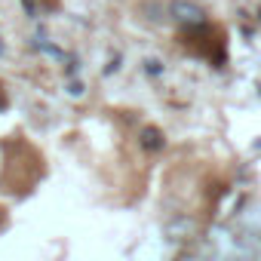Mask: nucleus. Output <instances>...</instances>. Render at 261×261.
Returning a JSON list of instances; mask_svg holds the SVG:
<instances>
[{"instance_id":"nucleus-1","label":"nucleus","mask_w":261,"mask_h":261,"mask_svg":"<svg viewBox=\"0 0 261 261\" xmlns=\"http://www.w3.org/2000/svg\"><path fill=\"white\" fill-rule=\"evenodd\" d=\"M172 13H175L178 22H185V25H203V10H197L194 4H175Z\"/></svg>"},{"instance_id":"nucleus-2","label":"nucleus","mask_w":261,"mask_h":261,"mask_svg":"<svg viewBox=\"0 0 261 261\" xmlns=\"http://www.w3.org/2000/svg\"><path fill=\"white\" fill-rule=\"evenodd\" d=\"M142 145H145L148 151H160V148H163V136L157 133V129H151V126H148L145 133H142Z\"/></svg>"},{"instance_id":"nucleus-3","label":"nucleus","mask_w":261,"mask_h":261,"mask_svg":"<svg viewBox=\"0 0 261 261\" xmlns=\"http://www.w3.org/2000/svg\"><path fill=\"white\" fill-rule=\"evenodd\" d=\"M7 108V98H4V92H0V111H4Z\"/></svg>"},{"instance_id":"nucleus-4","label":"nucleus","mask_w":261,"mask_h":261,"mask_svg":"<svg viewBox=\"0 0 261 261\" xmlns=\"http://www.w3.org/2000/svg\"><path fill=\"white\" fill-rule=\"evenodd\" d=\"M0 53H4V43H0Z\"/></svg>"}]
</instances>
